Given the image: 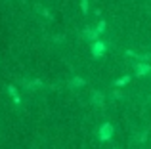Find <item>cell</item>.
<instances>
[{"mask_svg":"<svg viewBox=\"0 0 151 149\" xmlns=\"http://www.w3.org/2000/svg\"><path fill=\"white\" fill-rule=\"evenodd\" d=\"M145 73H149V67L147 65H140L138 67V74H145Z\"/></svg>","mask_w":151,"mask_h":149,"instance_id":"obj_4","label":"cell"},{"mask_svg":"<svg viewBox=\"0 0 151 149\" xmlns=\"http://www.w3.org/2000/svg\"><path fill=\"white\" fill-rule=\"evenodd\" d=\"M100 132H101V134H100L101 140H109L111 138V132H113V130H111V124H103Z\"/></svg>","mask_w":151,"mask_h":149,"instance_id":"obj_1","label":"cell"},{"mask_svg":"<svg viewBox=\"0 0 151 149\" xmlns=\"http://www.w3.org/2000/svg\"><path fill=\"white\" fill-rule=\"evenodd\" d=\"M103 50H105V46H103V44H96V46H94V56H100Z\"/></svg>","mask_w":151,"mask_h":149,"instance_id":"obj_3","label":"cell"},{"mask_svg":"<svg viewBox=\"0 0 151 149\" xmlns=\"http://www.w3.org/2000/svg\"><path fill=\"white\" fill-rule=\"evenodd\" d=\"M92 103L94 105H103V96L100 92H94L92 94Z\"/></svg>","mask_w":151,"mask_h":149,"instance_id":"obj_2","label":"cell"}]
</instances>
